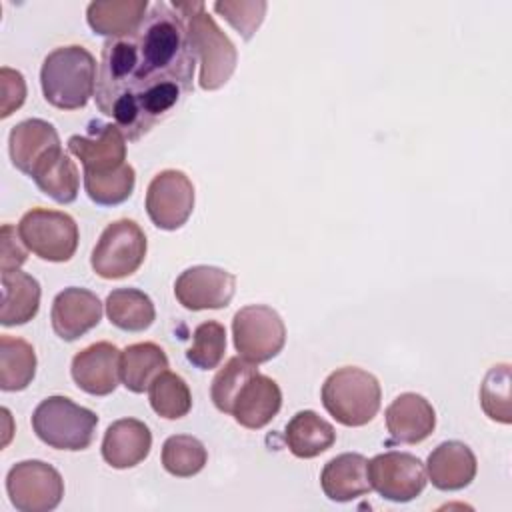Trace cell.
Returning <instances> with one entry per match:
<instances>
[{
    "label": "cell",
    "mask_w": 512,
    "mask_h": 512,
    "mask_svg": "<svg viewBox=\"0 0 512 512\" xmlns=\"http://www.w3.org/2000/svg\"><path fill=\"white\" fill-rule=\"evenodd\" d=\"M36 374V354L30 342L2 334L0 336V388L20 392L28 388Z\"/></svg>",
    "instance_id": "cell-27"
},
{
    "label": "cell",
    "mask_w": 512,
    "mask_h": 512,
    "mask_svg": "<svg viewBox=\"0 0 512 512\" xmlns=\"http://www.w3.org/2000/svg\"><path fill=\"white\" fill-rule=\"evenodd\" d=\"M38 190L60 204H70L78 196L80 174L74 160L68 154L60 152L52 160H48L34 176Z\"/></svg>",
    "instance_id": "cell-28"
},
{
    "label": "cell",
    "mask_w": 512,
    "mask_h": 512,
    "mask_svg": "<svg viewBox=\"0 0 512 512\" xmlns=\"http://www.w3.org/2000/svg\"><path fill=\"white\" fill-rule=\"evenodd\" d=\"M478 464L474 452L458 440L438 444L426 462V472L434 488L450 492L466 488L476 476Z\"/></svg>",
    "instance_id": "cell-20"
},
{
    "label": "cell",
    "mask_w": 512,
    "mask_h": 512,
    "mask_svg": "<svg viewBox=\"0 0 512 512\" xmlns=\"http://www.w3.org/2000/svg\"><path fill=\"white\" fill-rule=\"evenodd\" d=\"M480 404L488 418L510 424V366L498 364L488 370L480 386Z\"/></svg>",
    "instance_id": "cell-34"
},
{
    "label": "cell",
    "mask_w": 512,
    "mask_h": 512,
    "mask_svg": "<svg viewBox=\"0 0 512 512\" xmlns=\"http://www.w3.org/2000/svg\"><path fill=\"white\" fill-rule=\"evenodd\" d=\"M98 416L66 396H48L32 414L36 436L56 450H86L96 432Z\"/></svg>",
    "instance_id": "cell-5"
},
{
    "label": "cell",
    "mask_w": 512,
    "mask_h": 512,
    "mask_svg": "<svg viewBox=\"0 0 512 512\" xmlns=\"http://www.w3.org/2000/svg\"><path fill=\"white\" fill-rule=\"evenodd\" d=\"M0 84H2V118H8L14 110H18L24 104L26 98V82L24 76L18 70H12L4 66L0 70Z\"/></svg>",
    "instance_id": "cell-36"
},
{
    "label": "cell",
    "mask_w": 512,
    "mask_h": 512,
    "mask_svg": "<svg viewBox=\"0 0 512 512\" xmlns=\"http://www.w3.org/2000/svg\"><path fill=\"white\" fill-rule=\"evenodd\" d=\"M324 494L334 502H350L372 490L368 460L356 452H344L326 462L320 474Z\"/></svg>",
    "instance_id": "cell-21"
},
{
    "label": "cell",
    "mask_w": 512,
    "mask_h": 512,
    "mask_svg": "<svg viewBox=\"0 0 512 512\" xmlns=\"http://www.w3.org/2000/svg\"><path fill=\"white\" fill-rule=\"evenodd\" d=\"M120 356L122 352L110 342L90 344L72 358V380L86 394L108 396L122 380Z\"/></svg>",
    "instance_id": "cell-15"
},
{
    "label": "cell",
    "mask_w": 512,
    "mask_h": 512,
    "mask_svg": "<svg viewBox=\"0 0 512 512\" xmlns=\"http://www.w3.org/2000/svg\"><path fill=\"white\" fill-rule=\"evenodd\" d=\"M194 210V186L182 170L158 172L146 190V212L160 230L182 228Z\"/></svg>",
    "instance_id": "cell-11"
},
{
    "label": "cell",
    "mask_w": 512,
    "mask_h": 512,
    "mask_svg": "<svg viewBox=\"0 0 512 512\" xmlns=\"http://www.w3.org/2000/svg\"><path fill=\"white\" fill-rule=\"evenodd\" d=\"M226 352V330L220 322L208 320L194 328L192 346L186 350V358L200 370H212L220 364Z\"/></svg>",
    "instance_id": "cell-33"
},
{
    "label": "cell",
    "mask_w": 512,
    "mask_h": 512,
    "mask_svg": "<svg viewBox=\"0 0 512 512\" xmlns=\"http://www.w3.org/2000/svg\"><path fill=\"white\" fill-rule=\"evenodd\" d=\"M384 416L392 440L400 444H418L426 440L436 426V412L432 404L416 392L396 396Z\"/></svg>",
    "instance_id": "cell-17"
},
{
    "label": "cell",
    "mask_w": 512,
    "mask_h": 512,
    "mask_svg": "<svg viewBox=\"0 0 512 512\" xmlns=\"http://www.w3.org/2000/svg\"><path fill=\"white\" fill-rule=\"evenodd\" d=\"M40 308V284L22 270L2 272V312L4 326H20L30 322Z\"/></svg>",
    "instance_id": "cell-23"
},
{
    "label": "cell",
    "mask_w": 512,
    "mask_h": 512,
    "mask_svg": "<svg viewBox=\"0 0 512 512\" xmlns=\"http://www.w3.org/2000/svg\"><path fill=\"white\" fill-rule=\"evenodd\" d=\"M184 20L188 40L200 62V86L204 90L222 88L236 70L238 52L230 38L206 12L204 2H172Z\"/></svg>",
    "instance_id": "cell-3"
},
{
    "label": "cell",
    "mask_w": 512,
    "mask_h": 512,
    "mask_svg": "<svg viewBox=\"0 0 512 512\" xmlns=\"http://www.w3.org/2000/svg\"><path fill=\"white\" fill-rule=\"evenodd\" d=\"M26 246L12 224L2 226V250H0V270L12 272L26 262Z\"/></svg>",
    "instance_id": "cell-37"
},
{
    "label": "cell",
    "mask_w": 512,
    "mask_h": 512,
    "mask_svg": "<svg viewBox=\"0 0 512 512\" xmlns=\"http://www.w3.org/2000/svg\"><path fill=\"white\" fill-rule=\"evenodd\" d=\"M6 492L20 512H48L60 504L64 480L54 466L42 460H24L10 468Z\"/></svg>",
    "instance_id": "cell-9"
},
{
    "label": "cell",
    "mask_w": 512,
    "mask_h": 512,
    "mask_svg": "<svg viewBox=\"0 0 512 512\" xmlns=\"http://www.w3.org/2000/svg\"><path fill=\"white\" fill-rule=\"evenodd\" d=\"M100 318L102 302L94 292L86 288H64L52 302V330L66 342L84 336L88 330L98 326Z\"/></svg>",
    "instance_id": "cell-16"
},
{
    "label": "cell",
    "mask_w": 512,
    "mask_h": 512,
    "mask_svg": "<svg viewBox=\"0 0 512 512\" xmlns=\"http://www.w3.org/2000/svg\"><path fill=\"white\" fill-rule=\"evenodd\" d=\"M214 10L226 18L244 40H250L258 26L264 20L266 2H230V0H218L214 2Z\"/></svg>",
    "instance_id": "cell-35"
},
{
    "label": "cell",
    "mask_w": 512,
    "mask_h": 512,
    "mask_svg": "<svg viewBox=\"0 0 512 512\" xmlns=\"http://www.w3.org/2000/svg\"><path fill=\"white\" fill-rule=\"evenodd\" d=\"M232 334L238 354L252 364L272 360L286 344L284 320L266 304L240 308L232 320Z\"/></svg>",
    "instance_id": "cell-8"
},
{
    "label": "cell",
    "mask_w": 512,
    "mask_h": 512,
    "mask_svg": "<svg viewBox=\"0 0 512 512\" xmlns=\"http://www.w3.org/2000/svg\"><path fill=\"white\" fill-rule=\"evenodd\" d=\"M152 448L150 428L136 418H122L108 426L102 440V458L118 470L140 464Z\"/></svg>",
    "instance_id": "cell-19"
},
{
    "label": "cell",
    "mask_w": 512,
    "mask_h": 512,
    "mask_svg": "<svg viewBox=\"0 0 512 512\" xmlns=\"http://www.w3.org/2000/svg\"><path fill=\"white\" fill-rule=\"evenodd\" d=\"M258 368L256 364L244 360L242 356H232L214 376L212 386H210V396L214 406L224 412L230 414L232 412V404L236 400V394L240 392V388L244 386V382L256 374Z\"/></svg>",
    "instance_id": "cell-32"
},
{
    "label": "cell",
    "mask_w": 512,
    "mask_h": 512,
    "mask_svg": "<svg viewBox=\"0 0 512 512\" xmlns=\"http://www.w3.org/2000/svg\"><path fill=\"white\" fill-rule=\"evenodd\" d=\"M372 490L392 502H410L422 494L428 478L426 468L410 452H382L368 460Z\"/></svg>",
    "instance_id": "cell-10"
},
{
    "label": "cell",
    "mask_w": 512,
    "mask_h": 512,
    "mask_svg": "<svg viewBox=\"0 0 512 512\" xmlns=\"http://www.w3.org/2000/svg\"><path fill=\"white\" fill-rule=\"evenodd\" d=\"M164 370H168V356L154 342H136L122 350L120 378L134 394L146 392Z\"/></svg>",
    "instance_id": "cell-24"
},
{
    "label": "cell",
    "mask_w": 512,
    "mask_h": 512,
    "mask_svg": "<svg viewBox=\"0 0 512 512\" xmlns=\"http://www.w3.org/2000/svg\"><path fill=\"white\" fill-rule=\"evenodd\" d=\"M146 12V0H98L88 4L86 20L94 34L122 38L138 28Z\"/></svg>",
    "instance_id": "cell-22"
},
{
    "label": "cell",
    "mask_w": 512,
    "mask_h": 512,
    "mask_svg": "<svg viewBox=\"0 0 512 512\" xmlns=\"http://www.w3.org/2000/svg\"><path fill=\"white\" fill-rule=\"evenodd\" d=\"M134 182L136 174L128 162L108 174H84L86 194L100 206H116L128 200L134 190Z\"/></svg>",
    "instance_id": "cell-31"
},
{
    "label": "cell",
    "mask_w": 512,
    "mask_h": 512,
    "mask_svg": "<svg viewBox=\"0 0 512 512\" xmlns=\"http://www.w3.org/2000/svg\"><path fill=\"white\" fill-rule=\"evenodd\" d=\"M208 460L204 444L190 434H174L162 446V466L178 478L198 474Z\"/></svg>",
    "instance_id": "cell-30"
},
{
    "label": "cell",
    "mask_w": 512,
    "mask_h": 512,
    "mask_svg": "<svg viewBox=\"0 0 512 512\" xmlns=\"http://www.w3.org/2000/svg\"><path fill=\"white\" fill-rule=\"evenodd\" d=\"M282 406V392L276 380L264 376L260 372L252 374L232 404L234 420L250 430L264 428L280 410Z\"/></svg>",
    "instance_id": "cell-18"
},
{
    "label": "cell",
    "mask_w": 512,
    "mask_h": 512,
    "mask_svg": "<svg viewBox=\"0 0 512 512\" xmlns=\"http://www.w3.org/2000/svg\"><path fill=\"white\" fill-rule=\"evenodd\" d=\"M382 390L378 378L362 368L344 366L334 370L322 384L326 412L344 426H364L380 410Z\"/></svg>",
    "instance_id": "cell-4"
},
{
    "label": "cell",
    "mask_w": 512,
    "mask_h": 512,
    "mask_svg": "<svg viewBox=\"0 0 512 512\" xmlns=\"http://www.w3.org/2000/svg\"><path fill=\"white\" fill-rule=\"evenodd\" d=\"M196 62L182 16L156 2L134 32L104 42L96 106L136 142L192 92Z\"/></svg>",
    "instance_id": "cell-1"
},
{
    "label": "cell",
    "mask_w": 512,
    "mask_h": 512,
    "mask_svg": "<svg viewBox=\"0 0 512 512\" xmlns=\"http://www.w3.org/2000/svg\"><path fill=\"white\" fill-rule=\"evenodd\" d=\"M96 60L78 46L54 48L42 62L40 84L48 104L60 110H78L96 92Z\"/></svg>",
    "instance_id": "cell-2"
},
{
    "label": "cell",
    "mask_w": 512,
    "mask_h": 512,
    "mask_svg": "<svg viewBox=\"0 0 512 512\" xmlns=\"http://www.w3.org/2000/svg\"><path fill=\"white\" fill-rule=\"evenodd\" d=\"M106 314L110 324L126 332H142L156 318L154 304L148 294L138 288H116L106 298Z\"/></svg>",
    "instance_id": "cell-26"
},
{
    "label": "cell",
    "mask_w": 512,
    "mask_h": 512,
    "mask_svg": "<svg viewBox=\"0 0 512 512\" xmlns=\"http://www.w3.org/2000/svg\"><path fill=\"white\" fill-rule=\"evenodd\" d=\"M284 440L294 456L314 458L336 442V432L334 426L320 418L314 410H300L286 424Z\"/></svg>",
    "instance_id": "cell-25"
},
{
    "label": "cell",
    "mask_w": 512,
    "mask_h": 512,
    "mask_svg": "<svg viewBox=\"0 0 512 512\" xmlns=\"http://www.w3.org/2000/svg\"><path fill=\"white\" fill-rule=\"evenodd\" d=\"M146 248V234L134 220H116L104 228L92 250V270L106 280L126 278L140 268Z\"/></svg>",
    "instance_id": "cell-7"
},
{
    "label": "cell",
    "mask_w": 512,
    "mask_h": 512,
    "mask_svg": "<svg viewBox=\"0 0 512 512\" xmlns=\"http://www.w3.org/2000/svg\"><path fill=\"white\" fill-rule=\"evenodd\" d=\"M18 234L32 254L48 262H68L78 248V224L60 210H28L18 222Z\"/></svg>",
    "instance_id": "cell-6"
},
{
    "label": "cell",
    "mask_w": 512,
    "mask_h": 512,
    "mask_svg": "<svg viewBox=\"0 0 512 512\" xmlns=\"http://www.w3.org/2000/svg\"><path fill=\"white\" fill-rule=\"evenodd\" d=\"M148 394L152 410L166 420H178L192 408V394L188 384L182 376L170 370H164L160 376H156L148 388Z\"/></svg>",
    "instance_id": "cell-29"
},
{
    "label": "cell",
    "mask_w": 512,
    "mask_h": 512,
    "mask_svg": "<svg viewBox=\"0 0 512 512\" xmlns=\"http://www.w3.org/2000/svg\"><path fill=\"white\" fill-rule=\"evenodd\" d=\"M8 150L12 164L30 178L62 152L56 128L42 118H28L12 126Z\"/></svg>",
    "instance_id": "cell-14"
},
{
    "label": "cell",
    "mask_w": 512,
    "mask_h": 512,
    "mask_svg": "<svg viewBox=\"0 0 512 512\" xmlns=\"http://www.w3.org/2000/svg\"><path fill=\"white\" fill-rule=\"evenodd\" d=\"M236 292V276L218 266L186 268L174 282L176 300L188 310L226 308Z\"/></svg>",
    "instance_id": "cell-12"
},
{
    "label": "cell",
    "mask_w": 512,
    "mask_h": 512,
    "mask_svg": "<svg viewBox=\"0 0 512 512\" xmlns=\"http://www.w3.org/2000/svg\"><path fill=\"white\" fill-rule=\"evenodd\" d=\"M68 150L82 162L84 174H108L126 164V136L114 122H94L86 134L70 136Z\"/></svg>",
    "instance_id": "cell-13"
}]
</instances>
